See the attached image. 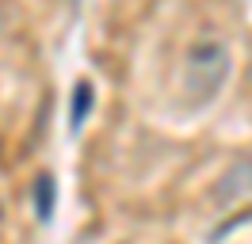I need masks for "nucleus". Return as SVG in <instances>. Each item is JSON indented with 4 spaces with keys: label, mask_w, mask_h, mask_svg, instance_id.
<instances>
[{
    "label": "nucleus",
    "mask_w": 252,
    "mask_h": 244,
    "mask_svg": "<svg viewBox=\"0 0 252 244\" xmlns=\"http://www.w3.org/2000/svg\"><path fill=\"white\" fill-rule=\"evenodd\" d=\"M34 202H38V217H50V214H54V180H50V176H38V183H34Z\"/></svg>",
    "instance_id": "7ed1b4c3"
},
{
    "label": "nucleus",
    "mask_w": 252,
    "mask_h": 244,
    "mask_svg": "<svg viewBox=\"0 0 252 244\" xmlns=\"http://www.w3.org/2000/svg\"><path fill=\"white\" fill-rule=\"evenodd\" d=\"M210 198H214L218 210H229L237 202H249L252 198V152H241V156H233L229 164L221 168Z\"/></svg>",
    "instance_id": "f03ea898"
},
{
    "label": "nucleus",
    "mask_w": 252,
    "mask_h": 244,
    "mask_svg": "<svg viewBox=\"0 0 252 244\" xmlns=\"http://www.w3.org/2000/svg\"><path fill=\"white\" fill-rule=\"evenodd\" d=\"M233 76V50L221 38H199L184 54V73H180V92L188 107H210Z\"/></svg>",
    "instance_id": "f257e3e1"
},
{
    "label": "nucleus",
    "mask_w": 252,
    "mask_h": 244,
    "mask_svg": "<svg viewBox=\"0 0 252 244\" xmlns=\"http://www.w3.org/2000/svg\"><path fill=\"white\" fill-rule=\"evenodd\" d=\"M88 107H92V88H88V84H80V88H77V107H73V126L84 122Z\"/></svg>",
    "instance_id": "20e7f679"
}]
</instances>
